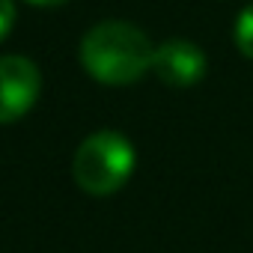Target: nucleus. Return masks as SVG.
<instances>
[{"mask_svg":"<svg viewBox=\"0 0 253 253\" xmlns=\"http://www.w3.org/2000/svg\"><path fill=\"white\" fill-rule=\"evenodd\" d=\"M42 72L21 54L0 57V125L15 122L39 101Z\"/></svg>","mask_w":253,"mask_h":253,"instance_id":"7ed1b4c3","label":"nucleus"},{"mask_svg":"<svg viewBox=\"0 0 253 253\" xmlns=\"http://www.w3.org/2000/svg\"><path fill=\"white\" fill-rule=\"evenodd\" d=\"M206 69L209 66H206L203 48H197L188 39H164L161 45H155L152 72L167 86H176V89L197 86L206 78Z\"/></svg>","mask_w":253,"mask_h":253,"instance_id":"20e7f679","label":"nucleus"},{"mask_svg":"<svg viewBox=\"0 0 253 253\" xmlns=\"http://www.w3.org/2000/svg\"><path fill=\"white\" fill-rule=\"evenodd\" d=\"M12 27H15V3L12 0H0V42L9 36Z\"/></svg>","mask_w":253,"mask_h":253,"instance_id":"423d86ee","label":"nucleus"},{"mask_svg":"<svg viewBox=\"0 0 253 253\" xmlns=\"http://www.w3.org/2000/svg\"><path fill=\"white\" fill-rule=\"evenodd\" d=\"M27 3H33V6H60L66 0H27Z\"/></svg>","mask_w":253,"mask_h":253,"instance_id":"0eeeda50","label":"nucleus"},{"mask_svg":"<svg viewBox=\"0 0 253 253\" xmlns=\"http://www.w3.org/2000/svg\"><path fill=\"white\" fill-rule=\"evenodd\" d=\"M137 164L134 143L122 137L119 131H95L89 134L72 161V176L75 185L92 197H107L116 194L125 182L131 179Z\"/></svg>","mask_w":253,"mask_h":253,"instance_id":"f03ea898","label":"nucleus"},{"mask_svg":"<svg viewBox=\"0 0 253 253\" xmlns=\"http://www.w3.org/2000/svg\"><path fill=\"white\" fill-rule=\"evenodd\" d=\"M232 39H235V48L253 60V6H244L235 18V27H232Z\"/></svg>","mask_w":253,"mask_h":253,"instance_id":"39448f33","label":"nucleus"},{"mask_svg":"<svg viewBox=\"0 0 253 253\" xmlns=\"http://www.w3.org/2000/svg\"><path fill=\"white\" fill-rule=\"evenodd\" d=\"M84 72L104 86H131L152 72L155 45L149 36L128 21H101L81 39Z\"/></svg>","mask_w":253,"mask_h":253,"instance_id":"f257e3e1","label":"nucleus"}]
</instances>
